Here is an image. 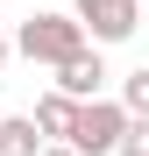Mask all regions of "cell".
<instances>
[{"label": "cell", "instance_id": "6da1fadb", "mask_svg": "<svg viewBox=\"0 0 149 156\" xmlns=\"http://www.w3.org/2000/svg\"><path fill=\"white\" fill-rule=\"evenodd\" d=\"M85 43H92V36L78 29V14H29V21L14 29V50H21L29 64H50V71H57L64 57H78Z\"/></svg>", "mask_w": 149, "mask_h": 156}, {"label": "cell", "instance_id": "7a4b0ae2", "mask_svg": "<svg viewBox=\"0 0 149 156\" xmlns=\"http://www.w3.org/2000/svg\"><path fill=\"white\" fill-rule=\"evenodd\" d=\"M121 135H128V107L121 99H78V114H71V149L78 156H114Z\"/></svg>", "mask_w": 149, "mask_h": 156}, {"label": "cell", "instance_id": "3957f363", "mask_svg": "<svg viewBox=\"0 0 149 156\" xmlns=\"http://www.w3.org/2000/svg\"><path fill=\"white\" fill-rule=\"evenodd\" d=\"M71 14H78V29L107 50V43H128L142 29V0H71Z\"/></svg>", "mask_w": 149, "mask_h": 156}, {"label": "cell", "instance_id": "277c9868", "mask_svg": "<svg viewBox=\"0 0 149 156\" xmlns=\"http://www.w3.org/2000/svg\"><path fill=\"white\" fill-rule=\"evenodd\" d=\"M99 85H107V57H99V43H85L78 57L57 64V92H71V99H99Z\"/></svg>", "mask_w": 149, "mask_h": 156}, {"label": "cell", "instance_id": "5b68a950", "mask_svg": "<svg viewBox=\"0 0 149 156\" xmlns=\"http://www.w3.org/2000/svg\"><path fill=\"white\" fill-rule=\"evenodd\" d=\"M43 128H36V114H7L0 121V156H43Z\"/></svg>", "mask_w": 149, "mask_h": 156}, {"label": "cell", "instance_id": "8992f818", "mask_svg": "<svg viewBox=\"0 0 149 156\" xmlns=\"http://www.w3.org/2000/svg\"><path fill=\"white\" fill-rule=\"evenodd\" d=\"M71 114H78V99H71V92H57V85L36 99V128H43L50 142H64V135H71Z\"/></svg>", "mask_w": 149, "mask_h": 156}, {"label": "cell", "instance_id": "52a82bcc", "mask_svg": "<svg viewBox=\"0 0 149 156\" xmlns=\"http://www.w3.org/2000/svg\"><path fill=\"white\" fill-rule=\"evenodd\" d=\"M121 107H128L135 121H149V64H142V71H128V78H121Z\"/></svg>", "mask_w": 149, "mask_h": 156}, {"label": "cell", "instance_id": "ba28073f", "mask_svg": "<svg viewBox=\"0 0 149 156\" xmlns=\"http://www.w3.org/2000/svg\"><path fill=\"white\" fill-rule=\"evenodd\" d=\"M114 156H149V121H135L128 114V135H121V149Z\"/></svg>", "mask_w": 149, "mask_h": 156}, {"label": "cell", "instance_id": "9c48e42d", "mask_svg": "<svg viewBox=\"0 0 149 156\" xmlns=\"http://www.w3.org/2000/svg\"><path fill=\"white\" fill-rule=\"evenodd\" d=\"M7 57H14V36H7V21H0V71H7Z\"/></svg>", "mask_w": 149, "mask_h": 156}, {"label": "cell", "instance_id": "30bf717a", "mask_svg": "<svg viewBox=\"0 0 149 156\" xmlns=\"http://www.w3.org/2000/svg\"><path fill=\"white\" fill-rule=\"evenodd\" d=\"M43 156H78V149H71V142H43Z\"/></svg>", "mask_w": 149, "mask_h": 156}]
</instances>
